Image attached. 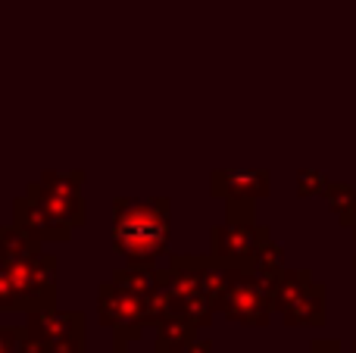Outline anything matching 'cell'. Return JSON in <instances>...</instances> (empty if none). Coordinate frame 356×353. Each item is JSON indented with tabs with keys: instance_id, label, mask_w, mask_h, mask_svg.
<instances>
[{
	"instance_id": "6da1fadb",
	"label": "cell",
	"mask_w": 356,
	"mask_h": 353,
	"mask_svg": "<svg viewBox=\"0 0 356 353\" xmlns=\"http://www.w3.org/2000/svg\"><path fill=\"white\" fill-rule=\"evenodd\" d=\"M172 241L169 197H116L113 200V247L131 266L154 269Z\"/></svg>"
},
{
	"instance_id": "7a4b0ae2",
	"label": "cell",
	"mask_w": 356,
	"mask_h": 353,
	"mask_svg": "<svg viewBox=\"0 0 356 353\" xmlns=\"http://www.w3.org/2000/svg\"><path fill=\"white\" fill-rule=\"evenodd\" d=\"M219 313L228 322L247 325V329H263L269 325L275 304H272L269 285L259 272L244 269H228V288L219 300Z\"/></svg>"
},
{
	"instance_id": "3957f363",
	"label": "cell",
	"mask_w": 356,
	"mask_h": 353,
	"mask_svg": "<svg viewBox=\"0 0 356 353\" xmlns=\"http://www.w3.org/2000/svg\"><path fill=\"white\" fill-rule=\"evenodd\" d=\"M3 260V256H0ZM10 269V279L22 297V313L54 310L56 306V256L38 254L31 260H3Z\"/></svg>"
},
{
	"instance_id": "277c9868",
	"label": "cell",
	"mask_w": 356,
	"mask_h": 353,
	"mask_svg": "<svg viewBox=\"0 0 356 353\" xmlns=\"http://www.w3.org/2000/svg\"><path fill=\"white\" fill-rule=\"evenodd\" d=\"M25 329L41 338L50 353H85L88 316L81 310H38L25 316Z\"/></svg>"
},
{
	"instance_id": "5b68a950",
	"label": "cell",
	"mask_w": 356,
	"mask_h": 353,
	"mask_svg": "<svg viewBox=\"0 0 356 353\" xmlns=\"http://www.w3.org/2000/svg\"><path fill=\"white\" fill-rule=\"evenodd\" d=\"M209 256L222 269H244L257 272V222H234L225 219L209 231Z\"/></svg>"
},
{
	"instance_id": "8992f818",
	"label": "cell",
	"mask_w": 356,
	"mask_h": 353,
	"mask_svg": "<svg viewBox=\"0 0 356 353\" xmlns=\"http://www.w3.org/2000/svg\"><path fill=\"white\" fill-rule=\"evenodd\" d=\"M209 194L216 200H266L272 194L269 169H213Z\"/></svg>"
},
{
	"instance_id": "52a82bcc",
	"label": "cell",
	"mask_w": 356,
	"mask_h": 353,
	"mask_svg": "<svg viewBox=\"0 0 356 353\" xmlns=\"http://www.w3.org/2000/svg\"><path fill=\"white\" fill-rule=\"evenodd\" d=\"M97 322L106 329H125V325H147L144 322V294L125 291L116 281L97 285Z\"/></svg>"
},
{
	"instance_id": "ba28073f",
	"label": "cell",
	"mask_w": 356,
	"mask_h": 353,
	"mask_svg": "<svg viewBox=\"0 0 356 353\" xmlns=\"http://www.w3.org/2000/svg\"><path fill=\"white\" fill-rule=\"evenodd\" d=\"M13 222L22 225L25 231H31V235L44 244H66V241H72V231H75L72 225H66L56 216H50V213L44 210L38 200H31L29 194L13 200Z\"/></svg>"
},
{
	"instance_id": "9c48e42d",
	"label": "cell",
	"mask_w": 356,
	"mask_h": 353,
	"mask_svg": "<svg viewBox=\"0 0 356 353\" xmlns=\"http://www.w3.org/2000/svg\"><path fill=\"white\" fill-rule=\"evenodd\" d=\"M25 194H29L31 200H38V204L50 213V216H56L60 222L72 225V229H81V225L88 222V204H85V197H81V194L47 191V188H41L38 181H31V185L25 188Z\"/></svg>"
},
{
	"instance_id": "30bf717a",
	"label": "cell",
	"mask_w": 356,
	"mask_h": 353,
	"mask_svg": "<svg viewBox=\"0 0 356 353\" xmlns=\"http://www.w3.org/2000/svg\"><path fill=\"white\" fill-rule=\"evenodd\" d=\"M328 288L322 281H313L307 291H300L278 316L284 325H325L328 319Z\"/></svg>"
},
{
	"instance_id": "8fae6325",
	"label": "cell",
	"mask_w": 356,
	"mask_h": 353,
	"mask_svg": "<svg viewBox=\"0 0 356 353\" xmlns=\"http://www.w3.org/2000/svg\"><path fill=\"white\" fill-rule=\"evenodd\" d=\"M154 329H156V341H154L156 353H184L197 338H200L197 335L200 325L191 322V319L181 316V313H172V316L163 319V322L154 325Z\"/></svg>"
},
{
	"instance_id": "7c38bea8",
	"label": "cell",
	"mask_w": 356,
	"mask_h": 353,
	"mask_svg": "<svg viewBox=\"0 0 356 353\" xmlns=\"http://www.w3.org/2000/svg\"><path fill=\"white\" fill-rule=\"evenodd\" d=\"M313 281L316 279L309 269H288V266H284L275 279L266 281V285H269V294H272V304H275V313H282L284 306H288L300 291H307Z\"/></svg>"
},
{
	"instance_id": "4fadbf2b",
	"label": "cell",
	"mask_w": 356,
	"mask_h": 353,
	"mask_svg": "<svg viewBox=\"0 0 356 353\" xmlns=\"http://www.w3.org/2000/svg\"><path fill=\"white\" fill-rule=\"evenodd\" d=\"M38 254H44V241H38L31 231H25L16 222L0 225V256L3 260H31Z\"/></svg>"
},
{
	"instance_id": "5bb4252c",
	"label": "cell",
	"mask_w": 356,
	"mask_h": 353,
	"mask_svg": "<svg viewBox=\"0 0 356 353\" xmlns=\"http://www.w3.org/2000/svg\"><path fill=\"white\" fill-rule=\"evenodd\" d=\"M282 269H284V247L275 241L269 225L257 222V272L269 281V279H275Z\"/></svg>"
},
{
	"instance_id": "9a60e30c",
	"label": "cell",
	"mask_w": 356,
	"mask_h": 353,
	"mask_svg": "<svg viewBox=\"0 0 356 353\" xmlns=\"http://www.w3.org/2000/svg\"><path fill=\"white\" fill-rule=\"evenodd\" d=\"M322 197H325L328 210L334 213V219H338L341 225H347V229H353L356 225V191H353V185H347V181H332Z\"/></svg>"
},
{
	"instance_id": "2e32d148",
	"label": "cell",
	"mask_w": 356,
	"mask_h": 353,
	"mask_svg": "<svg viewBox=\"0 0 356 353\" xmlns=\"http://www.w3.org/2000/svg\"><path fill=\"white\" fill-rule=\"evenodd\" d=\"M85 169H44L41 179H38V185L47 188V191H72V194H81V188H85Z\"/></svg>"
},
{
	"instance_id": "e0dca14e",
	"label": "cell",
	"mask_w": 356,
	"mask_h": 353,
	"mask_svg": "<svg viewBox=\"0 0 356 353\" xmlns=\"http://www.w3.org/2000/svg\"><path fill=\"white\" fill-rule=\"evenodd\" d=\"M154 269H156V266H154ZM154 269H147V266H131V263H125L122 269H116V272H113V281H116L119 288H125V291L147 294L150 288H154Z\"/></svg>"
},
{
	"instance_id": "ac0fdd59",
	"label": "cell",
	"mask_w": 356,
	"mask_h": 353,
	"mask_svg": "<svg viewBox=\"0 0 356 353\" xmlns=\"http://www.w3.org/2000/svg\"><path fill=\"white\" fill-rule=\"evenodd\" d=\"M328 185H332V179L319 169H297V197H319V194H325Z\"/></svg>"
},
{
	"instance_id": "d6986e66",
	"label": "cell",
	"mask_w": 356,
	"mask_h": 353,
	"mask_svg": "<svg viewBox=\"0 0 356 353\" xmlns=\"http://www.w3.org/2000/svg\"><path fill=\"white\" fill-rule=\"evenodd\" d=\"M0 313H22V297H19L3 260H0Z\"/></svg>"
},
{
	"instance_id": "ffe728a7",
	"label": "cell",
	"mask_w": 356,
	"mask_h": 353,
	"mask_svg": "<svg viewBox=\"0 0 356 353\" xmlns=\"http://www.w3.org/2000/svg\"><path fill=\"white\" fill-rule=\"evenodd\" d=\"M25 338V325H0V353H19Z\"/></svg>"
},
{
	"instance_id": "44dd1931",
	"label": "cell",
	"mask_w": 356,
	"mask_h": 353,
	"mask_svg": "<svg viewBox=\"0 0 356 353\" xmlns=\"http://www.w3.org/2000/svg\"><path fill=\"white\" fill-rule=\"evenodd\" d=\"M309 353H341V341H334V338H316L309 344Z\"/></svg>"
},
{
	"instance_id": "7402d4cb",
	"label": "cell",
	"mask_w": 356,
	"mask_h": 353,
	"mask_svg": "<svg viewBox=\"0 0 356 353\" xmlns=\"http://www.w3.org/2000/svg\"><path fill=\"white\" fill-rule=\"evenodd\" d=\"M213 350H216V347H213V341H209V338H197V341L191 344V347L184 350V353H213Z\"/></svg>"
},
{
	"instance_id": "603a6c76",
	"label": "cell",
	"mask_w": 356,
	"mask_h": 353,
	"mask_svg": "<svg viewBox=\"0 0 356 353\" xmlns=\"http://www.w3.org/2000/svg\"><path fill=\"white\" fill-rule=\"evenodd\" d=\"M353 238H356V225H353ZM353 266H356V256H353Z\"/></svg>"
},
{
	"instance_id": "cb8c5ba5",
	"label": "cell",
	"mask_w": 356,
	"mask_h": 353,
	"mask_svg": "<svg viewBox=\"0 0 356 353\" xmlns=\"http://www.w3.org/2000/svg\"><path fill=\"white\" fill-rule=\"evenodd\" d=\"M119 353H129V350H119Z\"/></svg>"
},
{
	"instance_id": "d4e9b609",
	"label": "cell",
	"mask_w": 356,
	"mask_h": 353,
	"mask_svg": "<svg viewBox=\"0 0 356 353\" xmlns=\"http://www.w3.org/2000/svg\"><path fill=\"white\" fill-rule=\"evenodd\" d=\"M353 353H356V344H353Z\"/></svg>"
}]
</instances>
